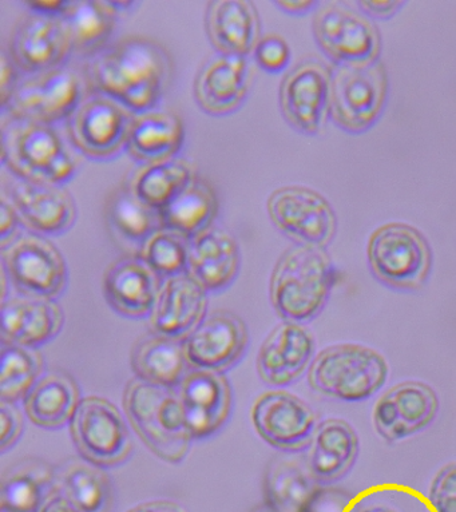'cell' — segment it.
<instances>
[{"mask_svg":"<svg viewBox=\"0 0 456 512\" xmlns=\"http://www.w3.org/2000/svg\"><path fill=\"white\" fill-rule=\"evenodd\" d=\"M172 55L160 42L126 37L111 43L83 66L86 87L134 114L157 109L172 85Z\"/></svg>","mask_w":456,"mask_h":512,"instance_id":"cell-1","label":"cell"},{"mask_svg":"<svg viewBox=\"0 0 456 512\" xmlns=\"http://www.w3.org/2000/svg\"><path fill=\"white\" fill-rule=\"evenodd\" d=\"M336 283V269L325 249L295 245L273 268L269 296L277 315L305 324L323 311Z\"/></svg>","mask_w":456,"mask_h":512,"instance_id":"cell-2","label":"cell"},{"mask_svg":"<svg viewBox=\"0 0 456 512\" xmlns=\"http://www.w3.org/2000/svg\"><path fill=\"white\" fill-rule=\"evenodd\" d=\"M122 403L130 426L154 456L170 464L181 463L188 456L194 438L177 390L134 377L125 388Z\"/></svg>","mask_w":456,"mask_h":512,"instance_id":"cell-3","label":"cell"},{"mask_svg":"<svg viewBox=\"0 0 456 512\" xmlns=\"http://www.w3.org/2000/svg\"><path fill=\"white\" fill-rule=\"evenodd\" d=\"M2 166L21 180L65 186L77 174V161L54 126L2 117Z\"/></svg>","mask_w":456,"mask_h":512,"instance_id":"cell-4","label":"cell"},{"mask_svg":"<svg viewBox=\"0 0 456 512\" xmlns=\"http://www.w3.org/2000/svg\"><path fill=\"white\" fill-rule=\"evenodd\" d=\"M387 377L386 359L375 349L356 344L325 348L313 359L308 371L313 391L348 403L372 398Z\"/></svg>","mask_w":456,"mask_h":512,"instance_id":"cell-5","label":"cell"},{"mask_svg":"<svg viewBox=\"0 0 456 512\" xmlns=\"http://www.w3.org/2000/svg\"><path fill=\"white\" fill-rule=\"evenodd\" d=\"M367 256L371 272L388 288L416 291L430 276L431 248L414 226L400 222L380 226L368 241Z\"/></svg>","mask_w":456,"mask_h":512,"instance_id":"cell-6","label":"cell"},{"mask_svg":"<svg viewBox=\"0 0 456 512\" xmlns=\"http://www.w3.org/2000/svg\"><path fill=\"white\" fill-rule=\"evenodd\" d=\"M0 260L2 271L19 295L57 300L69 284L65 256L41 234H19L3 246Z\"/></svg>","mask_w":456,"mask_h":512,"instance_id":"cell-7","label":"cell"},{"mask_svg":"<svg viewBox=\"0 0 456 512\" xmlns=\"http://www.w3.org/2000/svg\"><path fill=\"white\" fill-rule=\"evenodd\" d=\"M85 90L83 75L69 66L27 75L2 107V117L54 126L73 115Z\"/></svg>","mask_w":456,"mask_h":512,"instance_id":"cell-8","label":"cell"},{"mask_svg":"<svg viewBox=\"0 0 456 512\" xmlns=\"http://www.w3.org/2000/svg\"><path fill=\"white\" fill-rule=\"evenodd\" d=\"M387 95L388 75L382 62L337 66L332 70L329 117L344 132L362 134L382 115Z\"/></svg>","mask_w":456,"mask_h":512,"instance_id":"cell-9","label":"cell"},{"mask_svg":"<svg viewBox=\"0 0 456 512\" xmlns=\"http://www.w3.org/2000/svg\"><path fill=\"white\" fill-rule=\"evenodd\" d=\"M79 455L102 468L128 462L134 451L128 424L116 404L101 396H86L70 423Z\"/></svg>","mask_w":456,"mask_h":512,"instance_id":"cell-10","label":"cell"},{"mask_svg":"<svg viewBox=\"0 0 456 512\" xmlns=\"http://www.w3.org/2000/svg\"><path fill=\"white\" fill-rule=\"evenodd\" d=\"M134 113L106 95L91 93L66 121L67 137L91 161L114 160L128 146Z\"/></svg>","mask_w":456,"mask_h":512,"instance_id":"cell-11","label":"cell"},{"mask_svg":"<svg viewBox=\"0 0 456 512\" xmlns=\"http://www.w3.org/2000/svg\"><path fill=\"white\" fill-rule=\"evenodd\" d=\"M312 30L317 46L337 66H364L379 61L382 37L367 15L329 3L317 9Z\"/></svg>","mask_w":456,"mask_h":512,"instance_id":"cell-12","label":"cell"},{"mask_svg":"<svg viewBox=\"0 0 456 512\" xmlns=\"http://www.w3.org/2000/svg\"><path fill=\"white\" fill-rule=\"evenodd\" d=\"M267 209L273 225L297 245L325 249L335 237L336 214L316 190L283 186L269 196Z\"/></svg>","mask_w":456,"mask_h":512,"instance_id":"cell-13","label":"cell"},{"mask_svg":"<svg viewBox=\"0 0 456 512\" xmlns=\"http://www.w3.org/2000/svg\"><path fill=\"white\" fill-rule=\"evenodd\" d=\"M331 77L332 70L317 59H304L285 74L280 111L296 132L304 136L323 132L331 114Z\"/></svg>","mask_w":456,"mask_h":512,"instance_id":"cell-14","label":"cell"},{"mask_svg":"<svg viewBox=\"0 0 456 512\" xmlns=\"http://www.w3.org/2000/svg\"><path fill=\"white\" fill-rule=\"evenodd\" d=\"M7 53L23 75L46 73L67 66L73 43L63 18L27 13L11 30Z\"/></svg>","mask_w":456,"mask_h":512,"instance_id":"cell-15","label":"cell"},{"mask_svg":"<svg viewBox=\"0 0 456 512\" xmlns=\"http://www.w3.org/2000/svg\"><path fill=\"white\" fill-rule=\"evenodd\" d=\"M252 422L264 442L284 452L311 446L317 430L315 411L291 392H264L253 403Z\"/></svg>","mask_w":456,"mask_h":512,"instance_id":"cell-16","label":"cell"},{"mask_svg":"<svg viewBox=\"0 0 456 512\" xmlns=\"http://www.w3.org/2000/svg\"><path fill=\"white\" fill-rule=\"evenodd\" d=\"M3 194L31 233L58 237L77 222V202L65 186L37 184L10 174L3 181Z\"/></svg>","mask_w":456,"mask_h":512,"instance_id":"cell-17","label":"cell"},{"mask_svg":"<svg viewBox=\"0 0 456 512\" xmlns=\"http://www.w3.org/2000/svg\"><path fill=\"white\" fill-rule=\"evenodd\" d=\"M248 345V325L239 315L225 309L208 313L184 340L190 367L220 373L235 367Z\"/></svg>","mask_w":456,"mask_h":512,"instance_id":"cell-18","label":"cell"},{"mask_svg":"<svg viewBox=\"0 0 456 512\" xmlns=\"http://www.w3.org/2000/svg\"><path fill=\"white\" fill-rule=\"evenodd\" d=\"M439 412V398L422 381H404L376 403L374 426L386 442L396 443L426 430Z\"/></svg>","mask_w":456,"mask_h":512,"instance_id":"cell-19","label":"cell"},{"mask_svg":"<svg viewBox=\"0 0 456 512\" xmlns=\"http://www.w3.org/2000/svg\"><path fill=\"white\" fill-rule=\"evenodd\" d=\"M177 392L194 440L217 434L231 418L233 391L224 373L193 369Z\"/></svg>","mask_w":456,"mask_h":512,"instance_id":"cell-20","label":"cell"},{"mask_svg":"<svg viewBox=\"0 0 456 512\" xmlns=\"http://www.w3.org/2000/svg\"><path fill=\"white\" fill-rule=\"evenodd\" d=\"M253 83L249 58L216 55L201 67L194 79L198 107L212 117H228L247 101Z\"/></svg>","mask_w":456,"mask_h":512,"instance_id":"cell-21","label":"cell"},{"mask_svg":"<svg viewBox=\"0 0 456 512\" xmlns=\"http://www.w3.org/2000/svg\"><path fill=\"white\" fill-rule=\"evenodd\" d=\"M164 280L138 256L114 261L103 276V296L117 315L130 320L149 319Z\"/></svg>","mask_w":456,"mask_h":512,"instance_id":"cell-22","label":"cell"},{"mask_svg":"<svg viewBox=\"0 0 456 512\" xmlns=\"http://www.w3.org/2000/svg\"><path fill=\"white\" fill-rule=\"evenodd\" d=\"M315 339L303 324L284 321L261 345L257 371L271 387H287L299 380L315 356Z\"/></svg>","mask_w":456,"mask_h":512,"instance_id":"cell-23","label":"cell"},{"mask_svg":"<svg viewBox=\"0 0 456 512\" xmlns=\"http://www.w3.org/2000/svg\"><path fill=\"white\" fill-rule=\"evenodd\" d=\"M208 295L188 272L164 280L149 316L150 329L157 335L184 341L208 315Z\"/></svg>","mask_w":456,"mask_h":512,"instance_id":"cell-24","label":"cell"},{"mask_svg":"<svg viewBox=\"0 0 456 512\" xmlns=\"http://www.w3.org/2000/svg\"><path fill=\"white\" fill-rule=\"evenodd\" d=\"M65 313L55 300L38 297H7L0 307L2 343L39 348L61 333Z\"/></svg>","mask_w":456,"mask_h":512,"instance_id":"cell-25","label":"cell"},{"mask_svg":"<svg viewBox=\"0 0 456 512\" xmlns=\"http://www.w3.org/2000/svg\"><path fill=\"white\" fill-rule=\"evenodd\" d=\"M205 31L218 55L249 58L261 37V18L251 0H212L205 13Z\"/></svg>","mask_w":456,"mask_h":512,"instance_id":"cell-26","label":"cell"},{"mask_svg":"<svg viewBox=\"0 0 456 512\" xmlns=\"http://www.w3.org/2000/svg\"><path fill=\"white\" fill-rule=\"evenodd\" d=\"M240 269V244L228 230L213 226L190 240L188 273L208 293L231 288Z\"/></svg>","mask_w":456,"mask_h":512,"instance_id":"cell-27","label":"cell"},{"mask_svg":"<svg viewBox=\"0 0 456 512\" xmlns=\"http://www.w3.org/2000/svg\"><path fill=\"white\" fill-rule=\"evenodd\" d=\"M186 140L185 123L173 111L150 110L134 114L126 153L140 165L180 157Z\"/></svg>","mask_w":456,"mask_h":512,"instance_id":"cell-28","label":"cell"},{"mask_svg":"<svg viewBox=\"0 0 456 512\" xmlns=\"http://www.w3.org/2000/svg\"><path fill=\"white\" fill-rule=\"evenodd\" d=\"M360 451L359 436L346 420L328 419L317 427L307 466L319 484H331L352 470Z\"/></svg>","mask_w":456,"mask_h":512,"instance_id":"cell-29","label":"cell"},{"mask_svg":"<svg viewBox=\"0 0 456 512\" xmlns=\"http://www.w3.org/2000/svg\"><path fill=\"white\" fill-rule=\"evenodd\" d=\"M82 399L81 388L70 373L50 371L38 380L23 407L34 426L59 430L71 423Z\"/></svg>","mask_w":456,"mask_h":512,"instance_id":"cell-30","label":"cell"},{"mask_svg":"<svg viewBox=\"0 0 456 512\" xmlns=\"http://www.w3.org/2000/svg\"><path fill=\"white\" fill-rule=\"evenodd\" d=\"M130 364L137 379L173 390H177L190 368L184 341L153 332L134 344Z\"/></svg>","mask_w":456,"mask_h":512,"instance_id":"cell-31","label":"cell"},{"mask_svg":"<svg viewBox=\"0 0 456 512\" xmlns=\"http://www.w3.org/2000/svg\"><path fill=\"white\" fill-rule=\"evenodd\" d=\"M121 15L111 0H75L63 17L69 30L74 55L95 57L111 45Z\"/></svg>","mask_w":456,"mask_h":512,"instance_id":"cell-32","label":"cell"},{"mask_svg":"<svg viewBox=\"0 0 456 512\" xmlns=\"http://www.w3.org/2000/svg\"><path fill=\"white\" fill-rule=\"evenodd\" d=\"M160 213L164 228L192 240L213 228L220 213V198L212 184L197 174Z\"/></svg>","mask_w":456,"mask_h":512,"instance_id":"cell-33","label":"cell"},{"mask_svg":"<svg viewBox=\"0 0 456 512\" xmlns=\"http://www.w3.org/2000/svg\"><path fill=\"white\" fill-rule=\"evenodd\" d=\"M57 470L45 460L25 458L2 475V511L38 512L53 494Z\"/></svg>","mask_w":456,"mask_h":512,"instance_id":"cell-34","label":"cell"},{"mask_svg":"<svg viewBox=\"0 0 456 512\" xmlns=\"http://www.w3.org/2000/svg\"><path fill=\"white\" fill-rule=\"evenodd\" d=\"M55 488L82 512H109L113 486L105 468L70 458L57 470Z\"/></svg>","mask_w":456,"mask_h":512,"instance_id":"cell-35","label":"cell"},{"mask_svg":"<svg viewBox=\"0 0 456 512\" xmlns=\"http://www.w3.org/2000/svg\"><path fill=\"white\" fill-rule=\"evenodd\" d=\"M196 176L192 162L177 157L157 164L141 165L130 176L128 186L134 196L161 212Z\"/></svg>","mask_w":456,"mask_h":512,"instance_id":"cell-36","label":"cell"},{"mask_svg":"<svg viewBox=\"0 0 456 512\" xmlns=\"http://www.w3.org/2000/svg\"><path fill=\"white\" fill-rule=\"evenodd\" d=\"M106 220L122 242L136 246L137 254L153 233L164 228L161 213L134 196L128 184L107 198Z\"/></svg>","mask_w":456,"mask_h":512,"instance_id":"cell-37","label":"cell"},{"mask_svg":"<svg viewBox=\"0 0 456 512\" xmlns=\"http://www.w3.org/2000/svg\"><path fill=\"white\" fill-rule=\"evenodd\" d=\"M316 484L307 460L277 456L269 463L265 475L268 507L284 512H303L316 491Z\"/></svg>","mask_w":456,"mask_h":512,"instance_id":"cell-38","label":"cell"},{"mask_svg":"<svg viewBox=\"0 0 456 512\" xmlns=\"http://www.w3.org/2000/svg\"><path fill=\"white\" fill-rule=\"evenodd\" d=\"M45 375V357L38 348L2 343L0 345V400L15 403L25 400L38 380Z\"/></svg>","mask_w":456,"mask_h":512,"instance_id":"cell-39","label":"cell"},{"mask_svg":"<svg viewBox=\"0 0 456 512\" xmlns=\"http://www.w3.org/2000/svg\"><path fill=\"white\" fill-rule=\"evenodd\" d=\"M189 244L182 234L161 228L145 241L137 256L166 280L188 272Z\"/></svg>","mask_w":456,"mask_h":512,"instance_id":"cell-40","label":"cell"},{"mask_svg":"<svg viewBox=\"0 0 456 512\" xmlns=\"http://www.w3.org/2000/svg\"><path fill=\"white\" fill-rule=\"evenodd\" d=\"M253 59L265 73L280 74L291 62V47L280 35H267L257 43Z\"/></svg>","mask_w":456,"mask_h":512,"instance_id":"cell-41","label":"cell"},{"mask_svg":"<svg viewBox=\"0 0 456 512\" xmlns=\"http://www.w3.org/2000/svg\"><path fill=\"white\" fill-rule=\"evenodd\" d=\"M430 503L435 512H456V463L448 464L436 475Z\"/></svg>","mask_w":456,"mask_h":512,"instance_id":"cell-42","label":"cell"},{"mask_svg":"<svg viewBox=\"0 0 456 512\" xmlns=\"http://www.w3.org/2000/svg\"><path fill=\"white\" fill-rule=\"evenodd\" d=\"M0 426V452L5 454L19 442L25 431V419L17 404L0 400Z\"/></svg>","mask_w":456,"mask_h":512,"instance_id":"cell-43","label":"cell"},{"mask_svg":"<svg viewBox=\"0 0 456 512\" xmlns=\"http://www.w3.org/2000/svg\"><path fill=\"white\" fill-rule=\"evenodd\" d=\"M303 512H355L352 496L343 490L316 488Z\"/></svg>","mask_w":456,"mask_h":512,"instance_id":"cell-44","label":"cell"},{"mask_svg":"<svg viewBox=\"0 0 456 512\" xmlns=\"http://www.w3.org/2000/svg\"><path fill=\"white\" fill-rule=\"evenodd\" d=\"M22 79V71L15 65L7 50H3L0 58V107L9 102Z\"/></svg>","mask_w":456,"mask_h":512,"instance_id":"cell-45","label":"cell"},{"mask_svg":"<svg viewBox=\"0 0 456 512\" xmlns=\"http://www.w3.org/2000/svg\"><path fill=\"white\" fill-rule=\"evenodd\" d=\"M22 220L17 210L9 201V198L2 193L0 198V248L9 245L11 241L19 236V226Z\"/></svg>","mask_w":456,"mask_h":512,"instance_id":"cell-46","label":"cell"},{"mask_svg":"<svg viewBox=\"0 0 456 512\" xmlns=\"http://www.w3.org/2000/svg\"><path fill=\"white\" fill-rule=\"evenodd\" d=\"M404 5L406 3L398 2V0H362V2H358L364 15L374 19H390L398 14Z\"/></svg>","mask_w":456,"mask_h":512,"instance_id":"cell-47","label":"cell"},{"mask_svg":"<svg viewBox=\"0 0 456 512\" xmlns=\"http://www.w3.org/2000/svg\"><path fill=\"white\" fill-rule=\"evenodd\" d=\"M29 10V13L45 15V17L63 18L69 10L70 0H34V2L23 3Z\"/></svg>","mask_w":456,"mask_h":512,"instance_id":"cell-48","label":"cell"},{"mask_svg":"<svg viewBox=\"0 0 456 512\" xmlns=\"http://www.w3.org/2000/svg\"><path fill=\"white\" fill-rule=\"evenodd\" d=\"M273 5H275L281 13L293 15V17L307 15L319 7V3L315 2V0H295V2L279 0V2H273Z\"/></svg>","mask_w":456,"mask_h":512,"instance_id":"cell-49","label":"cell"},{"mask_svg":"<svg viewBox=\"0 0 456 512\" xmlns=\"http://www.w3.org/2000/svg\"><path fill=\"white\" fill-rule=\"evenodd\" d=\"M38 512H82L74 503H71L65 495L59 491H54L53 494L45 500L42 507Z\"/></svg>","mask_w":456,"mask_h":512,"instance_id":"cell-50","label":"cell"},{"mask_svg":"<svg viewBox=\"0 0 456 512\" xmlns=\"http://www.w3.org/2000/svg\"><path fill=\"white\" fill-rule=\"evenodd\" d=\"M128 512H188L180 503L172 502V500H153L146 502L140 506L132 508Z\"/></svg>","mask_w":456,"mask_h":512,"instance_id":"cell-51","label":"cell"},{"mask_svg":"<svg viewBox=\"0 0 456 512\" xmlns=\"http://www.w3.org/2000/svg\"><path fill=\"white\" fill-rule=\"evenodd\" d=\"M360 512H395L394 510H391V508L388 507H368L366 510L360 511Z\"/></svg>","mask_w":456,"mask_h":512,"instance_id":"cell-52","label":"cell"}]
</instances>
